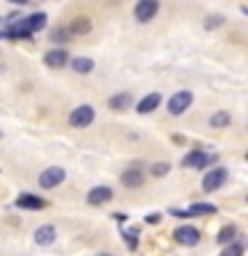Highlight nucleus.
I'll return each instance as SVG.
<instances>
[{"instance_id": "obj_1", "label": "nucleus", "mask_w": 248, "mask_h": 256, "mask_svg": "<svg viewBox=\"0 0 248 256\" xmlns=\"http://www.w3.org/2000/svg\"><path fill=\"white\" fill-rule=\"evenodd\" d=\"M43 27H46V14L40 11V14L27 16V19H16L14 24H8L6 38H14V40H19V38H32L38 30H43Z\"/></svg>"}, {"instance_id": "obj_2", "label": "nucleus", "mask_w": 248, "mask_h": 256, "mask_svg": "<svg viewBox=\"0 0 248 256\" xmlns=\"http://www.w3.org/2000/svg\"><path fill=\"white\" fill-rule=\"evenodd\" d=\"M216 160V155H211V152H203V150H192V152H187L184 155V160H182V166L184 168H195V171H203L206 166H211Z\"/></svg>"}, {"instance_id": "obj_3", "label": "nucleus", "mask_w": 248, "mask_h": 256, "mask_svg": "<svg viewBox=\"0 0 248 256\" xmlns=\"http://www.w3.org/2000/svg\"><path fill=\"white\" fill-rule=\"evenodd\" d=\"M94 118H96V112L91 104H80V107H75L70 112V126L72 128H88L94 123Z\"/></svg>"}, {"instance_id": "obj_4", "label": "nucleus", "mask_w": 248, "mask_h": 256, "mask_svg": "<svg viewBox=\"0 0 248 256\" xmlns=\"http://www.w3.org/2000/svg\"><path fill=\"white\" fill-rule=\"evenodd\" d=\"M227 168H222V166H216L214 171H206L203 176V190L206 192H219L224 184H227Z\"/></svg>"}, {"instance_id": "obj_5", "label": "nucleus", "mask_w": 248, "mask_h": 256, "mask_svg": "<svg viewBox=\"0 0 248 256\" xmlns=\"http://www.w3.org/2000/svg\"><path fill=\"white\" fill-rule=\"evenodd\" d=\"M64 179H67V171H64L62 166H51V168H46V171L40 174L38 184H40L43 190H54V187H59Z\"/></svg>"}, {"instance_id": "obj_6", "label": "nucleus", "mask_w": 248, "mask_h": 256, "mask_svg": "<svg viewBox=\"0 0 248 256\" xmlns=\"http://www.w3.org/2000/svg\"><path fill=\"white\" fill-rule=\"evenodd\" d=\"M158 11H160V3H158V0H139V3H136V8H134V16H136V22L147 24V22H152V19L158 16Z\"/></svg>"}, {"instance_id": "obj_7", "label": "nucleus", "mask_w": 248, "mask_h": 256, "mask_svg": "<svg viewBox=\"0 0 248 256\" xmlns=\"http://www.w3.org/2000/svg\"><path fill=\"white\" fill-rule=\"evenodd\" d=\"M190 107H192V94L190 91H179L168 99V112H171V115H184Z\"/></svg>"}, {"instance_id": "obj_8", "label": "nucleus", "mask_w": 248, "mask_h": 256, "mask_svg": "<svg viewBox=\"0 0 248 256\" xmlns=\"http://www.w3.org/2000/svg\"><path fill=\"white\" fill-rule=\"evenodd\" d=\"M174 240L179 246H198L200 243V232L195 227H190V224H184V227L174 230Z\"/></svg>"}, {"instance_id": "obj_9", "label": "nucleus", "mask_w": 248, "mask_h": 256, "mask_svg": "<svg viewBox=\"0 0 248 256\" xmlns=\"http://www.w3.org/2000/svg\"><path fill=\"white\" fill-rule=\"evenodd\" d=\"M120 182H123V187H128V190H139L144 184V171L139 166H134V168H128V171L120 174Z\"/></svg>"}, {"instance_id": "obj_10", "label": "nucleus", "mask_w": 248, "mask_h": 256, "mask_svg": "<svg viewBox=\"0 0 248 256\" xmlns=\"http://www.w3.org/2000/svg\"><path fill=\"white\" fill-rule=\"evenodd\" d=\"M43 62H46V67L59 70V67H64V64H70V54L64 51V48H51V51L43 56Z\"/></svg>"}, {"instance_id": "obj_11", "label": "nucleus", "mask_w": 248, "mask_h": 256, "mask_svg": "<svg viewBox=\"0 0 248 256\" xmlns=\"http://www.w3.org/2000/svg\"><path fill=\"white\" fill-rule=\"evenodd\" d=\"M160 102H163V96H160L158 91H152V94H147L139 104H136V112H139V115H150V112H155L160 107Z\"/></svg>"}, {"instance_id": "obj_12", "label": "nucleus", "mask_w": 248, "mask_h": 256, "mask_svg": "<svg viewBox=\"0 0 248 256\" xmlns=\"http://www.w3.org/2000/svg\"><path fill=\"white\" fill-rule=\"evenodd\" d=\"M16 208H24V211H40V208H46V200L38 198V195H30V192H24V195L16 198Z\"/></svg>"}, {"instance_id": "obj_13", "label": "nucleus", "mask_w": 248, "mask_h": 256, "mask_svg": "<svg viewBox=\"0 0 248 256\" xmlns=\"http://www.w3.org/2000/svg\"><path fill=\"white\" fill-rule=\"evenodd\" d=\"M86 200H88V206H104V203H110L112 200V190L110 187H94L91 192L86 195Z\"/></svg>"}, {"instance_id": "obj_14", "label": "nucleus", "mask_w": 248, "mask_h": 256, "mask_svg": "<svg viewBox=\"0 0 248 256\" xmlns=\"http://www.w3.org/2000/svg\"><path fill=\"white\" fill-rule=\"evenodd\" d=\"M56 240V227L54 224H43V227L35 230V243L38 246H51Z\"/></svg>"}, {"instance_id": "obj_15", "label": "nucleus", "mask_w": 248, "mask_h": 256, "mask_svg": "<svg viewBox=\"0 0 248 256\" xmlns=\"http://www.w3.org/2000/svg\"><path fill=\"white\" fill-rule=\"evenodd\" d=\"M235 238H238V227H235V224H227V227L219 230V235H216V243L227 248V246H232V243H238Z\"/></svg>"}, {"instance_id": "obj_16", "label": "nucleus", "mask_w": 248, "mask_h": 256, "mask_svg": "<svg viewBox=\"0 0 248 256\" xmlns=\"http://www.w3.org/2000/svg\"><path fill=\"white\" fill-rule=\"evenodd\" d=\"M70 67L78 72V75H88V72H94V59H88V56H75V59L70 62Z\"/></svg>"}, {"instance_id": "obj_17", "label": "nucleus", "mask_w": 248, "mask_h": 256, "mask_svg": "<svg viewBox=\"0 0 248 256\" xmlns=\"http://www.w3.org/2000/svg\"><path fill=\"white\" fill-rule=\"evenodd\" d=\"M134 104V99H131V94H115V96H110V110H128Z\"/></svg>"}, {"instance_id": "obj_18", "label": "nucleus", "mask_w": 248, "mask_h": 256, "mask_svg": "<svg viewBox=\"0 0 248 256\" xmlns=\"http://www.w3.org/2000/svg\"><path fill=\"white\" fill-rule=\"evenodd\" d=\"M86 32H91V19L78 16V19L70 24V35H86Z\"/></svg>"}, {"instance_id": "obj_19", "label": "nucleus", "mask_w": 248, "mask_h": 256, "mask_svg": "<svg viewBox=\"0 0 248 256\" xmlns=\"http://www.w3.org/2000/svg\"><path fill=\"white\" fill-rule=\"evenodd\" d=\"M230 112H224V110H219V112H214L211 118H208V126L211 128H227L230 126Z\"/></svg>"}, {"instance_id": "obj_20", "label": "nucleus", "mask_w": 248, "mask_h": 256, "mask_svg": "<svg viewBox=\"0 0 248 256\" xmlns=\"http://www.w3.org/2000/svg\"><path fill=\"white\" fill-rule=\"evenodd\" d=\"M187 211H190V216H200V214H216V206H211V203H195V206H190Z\"/></svg>"}, {"instance_id": "obj_21", "label": "nucleus", "mask_w": 248, "mask_h": 256, "mask_svg": "<svg viewBox=\"0 0 248 256\" xmlns=\"http://www.w3.org/2000/svg\"><path fill=\"white\" fill-rule=\"evenodd\" d=\"M70 38V27H56V30H51V43H56L62 48V43Z\"/></svg>"}, {"instance_id": "obj_22", "label": "nucleus", "mask_w": 248, "mask_h": 256, "mask_svg": "<svg viewBox=\"0 0 248 256\" xmlns=\"http://www.w3.org/2000/svg\"><path fill=\"white\" fill-rule=\"evenodd\" d=\"M168 171H171V163H152V166H150V174L158 176V179H163Z\"/></svg>"}, {"instance_id": "obj_23", "label": "nucleus", "mask_w": 248, "mask_h": 256, "mask_svg": "<svg viewBox=\"0 0 248 256\" xmlns=\"http://www.w3.org/2000/svg\"><path fill=\"white\" fill-rule=\"evenodd\" d=\"M219 256H243V243H232V246H227V248H222V254Z\"/></svg>"}, {"instance_id": "obj_24", "label": "nucleus", "mask_w": 248, "mask_h": 256, "mask_svg": "<svg viewBox=\"0 0 248 256\" xmlns=\"http://www.w3.org/2000/svg\"><path fill=\"white\" fill-rule=\"evenodd\" d=\"M123 235H126V243H128V248L134 251V248L139 246V230H126Z\"/></svg>"}, {"instance_id": "obj_25", "label": "nucleus", "mask_w": 248, "mask_h": 256, "mask_svg": "<svg viewBox=\"0 0 248 256\" xmlns=\"http://www.w3.org/2000/svg\"><path fill=\"white\" fill-rule=\"evenodd\" d=\"M222 24H224V16H208V19H206L208 30H216V27H222Z\"/></svg>"}, {"instance_id": "obj_26", "label": "nucleus", "mask_w": 248, "mask_h": 256, "mask_svg": "<svg viewBox=\"0 0 248 256\" xmlns=\"http://www.w3.org/2000/svg\"><path fill=\"white\" fill-rule=\"evenodd\" d=\"M160 222V214H150L147 216V224H158Z\"/></svg>"}, {"instance_id": "obj_27", "label": "nucleus", "mask_w": 248, "mask_h": 256, "mask_svg": "<svg viewBox=\"0 0 248 256\" xmlns=\"http://www.w3.org/2000/svg\"><path fill=\"white\" fill-rule=\"evenodd\" d=\"M99 256H110V254H99Z\"/></svg>"}, {"instance_id": "obj_28", "label": "nucleus", "mask_w": 248, "mask_h": 256, "mask_svg": "<svg viewBox=\"0 0 248 256\" xmlns=\"http://www.w3.org/2000/svg\"><path fill=\"white\" fill-rule=\"evenodd\" d=\"M246 158H248V152H246Z\"/></svg>"}]
</instances>
